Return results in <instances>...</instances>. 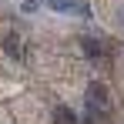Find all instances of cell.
<instances>
[{"instance_id":"cell-1","label":"cell","mask_w":124,"mask_h":124,"mask_svg":"<svg viewBox=\"0 0 124 124\" xmlns=\"http://www.w3.org/2000/svg\"><path fill=\"white\" fill-rule=\"evenodd\" d=\"M107 87H104L101 81H91L87 84V111H94V114H101L104 107H107Z\"/></svg>"},{"instance_id":"cell-2","label":"cell","mask_w":124,"mask_h":124,"mask_svg":"<svg viewBox=\"0 0 124 124\" xmlns=\"http://www.w3.org/2000/svg\"><path fill=\"white\" fill-rule=\"evenodd\" d=\"M3 54L14 57V61H23V57H27V47H23V40L17 34H7V37H3Z\"/></svg>"},{"instance_id":"cell-3","label":"cell","mask_w":124,"mask_h":124,"mask_svg":"<svg viewBox=\"0 0 124 124\" xmlns=\"http://www.w3.org/2000/svg\"><path fill=\"white\" fill-rule=\"evenodd\" d=\"M81 50L87 54V61H101V57H104V44L94 40V37H84V40H81Z\"/></svg>"},{"instance_id":"cell-4","label":"cell","mask_w":124,"mask_h":124,"mask_svg":"<svg viewBox=\"0 0 124 124\" xmlns=\"http://www.w3.org/2000/svg\"><path fill=\"white\" fill-rule=\"evenodd\" d=\"M50 7L54 10H64V14H87V7H84L81 0H50Z\"/></svg>"},{"instance_id":"cell-5","label":"cell","mask_w":124,"mask_h":124,"mask_svg":"<svg viewBox=\"0 0 124 124\" xmlns=\"http://www.w3.org/2000/svg\"><path fill=\"white\" fill-rule=\"evenodd\" d=\"M54 124H77V114L67 111V107H57L54 111Z\"/></svg>"},{"instance_id":"cell-6","label":"cell","mask_w":124,"mask_h":124,"mask_svg":"<svg viewBox=\"0 0 124 124\" xmlns=\"http://www.w3.org/2000/svg\"><path fill=\"white\" fill-rule=\"evenodd\" d=\"M117 20H121V27H124V3H121V10H117Z\"/></svg>"}]
</instances>
